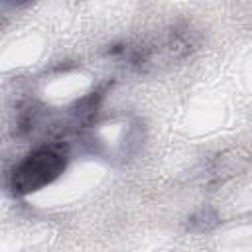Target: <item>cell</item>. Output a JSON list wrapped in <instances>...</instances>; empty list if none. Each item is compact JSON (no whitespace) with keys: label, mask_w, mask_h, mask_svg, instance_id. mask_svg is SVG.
Wrapping results in <instances>:
<instances>
[{"label":"cell","mask_w":252,"mask_h":252,"mask_svg":"<svg viewBox=\"0 0 252 252\" xmlns=\"http://www.w3.org/2000/svg\"><path fill=\"white\" fill-rule=\"evenodd\" d=\"M69 146L61 140L41 144L18 161L10 173V189L14 195H30L53 183L67 167Z\"/></svg>","instance_id":"6da1fadb"},{"label":"cell","mask_w":252,"mask_h":252,"mask_svg":"<svg viewBox=\"0 0 252 252\" xmlns=\"http://www.w3.org/2000/svg\"><path fill=\"white\" fill-rule=\"evenodd\" d=\"M104 98V87L100 89H94L93 93L85 94L83 98L75 100L69 108H67V114H65V126L67 130H79V128H87L94 122L96 114H98V108H100V102Z\"/></svg>","instance_id":"7a4b0ae2"},{"label":"cell","mask_w":252,"mask_h":252,"mask_svg":"<svg viewBox=\"0 0 252 252\" xmlns=\"http://www.w3.org/2000/svg\"><path fill=\"white\" fill-rule=\"evenodd\" d=\"M199 45V35L195 30H191V26L187 24H181V26H175L167 37H165V51L171 59H185L189 57Z\"/></svg>","instance_id":"3957f363"},{"label":"cell","mask_w":252,"mask_h":252,"mask_svg":"<svg viewBox=\"0 0 252 252\" xmlns=\"http://www.w3.org/2000/svg\"><path fill=\"white\" fill-rule=\"evenodd\" d=\"M43 116H45V108L43 106H39L37 102H24L16 112L14 136H18V138L30 136L43 122Z\"/></svg>","instance_id":"277c9868"},{"label":"cell","mask_w":252,"mask_h":252,"mask_svg":"<svg viewBox=\"0 0 252 252\" xmlns=\"http://www.w3.org/2000/svg\"><path fill=\"white\" fill-rule=\"evenodd\" d=\"M142 144H144V126L140 122H134L126 130V136H124V140L120 144V152H122L124 158L126 156H134L142 148Z\"/></svg>","instance_id":"5b68a950"},{"label":"cell","mask_w":252,"mask_h":252,"mask_svg":"<svg viewBox=\"0 0 252 252\" xmlns=\"http://www.w3.org/2000/svg\"><path fill=\"white\" fill-rule=\"evenodd\" d=\"M217 224H219V217H217V213H215L213 209H201V211H197V213L189 219V222H187V226H189L191 230H197V232L211 230V228H215Z\"/></svg>","instance_id":"8992f818"},{"label":"cell","mask_w":252,"mask_h":252,"mask_svg":"<svg viewBox=\"0 0 252 252\" xmlns=\"http://www.w3.org/2000/svg\"><path fill=\"white\" fill-rule=\"evenodd\" d=\"M6 8H18V6H24V4H30L33 0H2Z\"/></svg>","instance_id":"52a82bcc"}]
</instances>
